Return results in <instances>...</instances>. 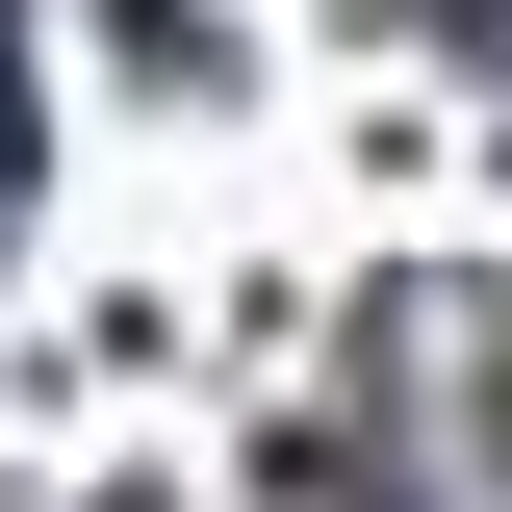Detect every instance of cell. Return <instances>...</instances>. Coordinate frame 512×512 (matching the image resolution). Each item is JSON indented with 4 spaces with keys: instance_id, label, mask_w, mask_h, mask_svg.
I'll list each match as a JSON object with an SVG mask.
<instances>
[{
    "instance_id": "2",
    "label": "cell",
    "mask_w": 512,
    "mask_h": 512,
    "mask_svg": "<svg viewBox=\"0 0 512 512\" xmlns=\"http://www.w3.org/2000/svg\"><path fill=\"white\" fill-rule=\"evenodd\" d=\"M487 461H512V359H487Z\"/></svg>"
},
{
    "instance_id": "1",
    "label": "cell",
    "mask_w": 512,
    "mask_h": 512,
    "mask_svg": "<svg viewBox=\"0 0 512 512\" xmlns=\"http://www.w3.org/2000/svg\"><path fill=\"white\" fill-rule=\"evenodd\" d=\"M384 26H410V52H512V0H384Z\"/></svg>"
}]
</instances>
